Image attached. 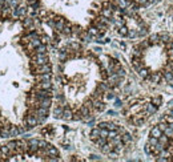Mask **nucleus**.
Masks as SVG:
<instances>
[{
  "label": "nucleus",
  "instance_id": "25",
  "mask_svg": "<svg viewBox=\"0 0 173 162\" xmlns=\"http://www.w3.org/2000/svg\"><path fill=\"white\" fill-rule=\"evenodd\" d=\"M35 52H36V53H47V45H45V44H40L39 47L35 49Z\"/></svg>",
  "mask_w": 173,
  "mask_h": 162
},
{
  "label": "nucleus",
  "instance_id": "14",
  "mask_svg": "<svg viewBox=\"0 0 173 162\" xmlns=\"http://www.w3.org/2000/svg\"><path fill=\"white\" fill-rule=\"evenodd\" d=\"M36 76V81L40 82V81H47V80H51V73H40V74H35Z\"/></svg>",
  "mask_w": 173,
  "mask_h": 162
},
{
  "label": "nucleus",
  "instance_id": "30",
  "mask_svg": "<svg viewBox=\"0 0 173 162\" xmlns=\"http://www.w3.org/2000/svg\"><path fill=\"white\" fill-rule=\"evenodd\" d=\"M164 134H165V135H168L169 138H173V129H172L170 126H168L166 129L164 130Z\"/></svg>",
  "mask_w": 173,
  "mask_h": 162
},
{
  "label": "nucleus",
  "instance_id": "34",
  "mask_svg": "<svg viewBox=\"0 0 173 162\" xmlns=\"http://www.w3.org/2000/svg\"><path fill=\"white\" fill-rule=\"evenodd\" d=\"M100 135H101V137H106V138H108L109 130L108 129H100Z\"/></svg>",
  "mask_w": 173,
  "mask_h": 162
},
{
  "label": "nucleus",
  "instance_id": "15",
  "mask_svg": "<svg viewBox=\"0 0 173 162\" xmlns=\"http://www.w3.org/2000/svg\"><path fill=\"white\" fill-rule=\"evenodd\" d=\"M159 142L161 143L162 146H165V148H166V146L169 145V142H170V138L162 133V135H160V137H159Z\"/></svg>",
  "mask_w": 173,
  "mask_h": 162
},
{
  "label": "nucleus",
  "instance_id": "27",
  "mask_svg": "<svg viewBox=\"0 0 173 162\" xmlns=\"http://www.w3.org/2000/svg\"><path fill=\"white\" fill-rule=\"evenodd\" d=\"M88 32H89V33L92 35L93 37H96V36H98V35H100V31H98L96 27H90V28L88 29Z\"/></svg>",
  "mask_w": 173,
  "mask_h": 162
},
{
  "label": "nucleus",
  "instance_id": "4",
  "mask_svg": "<svg viewBox=\"0 0 173 162\" xmlns=\"http://www.w3.org/2000/svg\"><path fill=\"white\" fill-rule=\"evenodd\" d=\"M56 20V25H55V31L56 32H61L64 29V27L67 25V20L64 17H55Z\"/></svg>",
  "mask_w": 173,
  "mask_h": 162
},
{
  "label": "nucleus",
  "instance_id": "32",
  "mask_svg": "<svg viewBox=\"0 0 173 162\" xmlns=\"http://www.w3.org/2000/svg\"><path fill=\"white\" fill-rule=\"evenodd\" d=\"M69 47H71L72 49L75 50V52H77V50H80V44H79V42H72V44L69 45Z\"/></svg>",
  "mask_w": 173,
  "mask_h": 162
},
{
  "label": "nucleus",
  "instance_id": "6",
  "mask_svg": "<svg viewBox=\"0 0 173 162\" xmlns=\"http://www.w3.org/2000/svg\"><path fill=\"white\" fill-rule=\"evenodd\" d=\"M35 88L36 89H52V82H51V80H47V81H40L37 82L36 85H35Z\"/></svg>",
  "mask_w": 173,
  "mask_h": 162
},
{
  "label": "nucleus",
  "instance_id": "41",
  "mask_svg": "<svg viewBox=\"0 0 173 162\" xmlns=\"http://www.w3.org/2000/svg\"><path fill=\"white\" fill-rule=\"evenodd\" d=\"M168 126H170L173 129V122H170V124H168Z\"/></svg>",
  "mask_w": 173,
  "mask_h": 162
},
{
  "label": "nucleus",
  "instance_id": "5",
  "mask_svg": "<svg viewBox=\"0 0 173 162\" xmlns=\"http://www.w3.org/2000/svg\"><path fill=\"white\" fill-rule=\"evenodd\" d=\"M47 154H48V159L49 158H55V157H59V150H57V148H55V146H52L49 143L48 145V148H47Z\"/></svg>",
  "mask_w": 173,
  "mask_h": 162
},
{
  "label": "nucleus",
  "instance_id": "33",
  "mask_svg": "<svg viewBox=\"0 0 173 162\" xmlns=\"http://www.w3.org/2000/svg\"><path fill=\"white\" fill-rule=\"evenodd\" d=\"M144 151H145L146 154H149V156H151V154H152V146L149 145V143H146V145L144 146Z\"/></svg>",
  "mask_w": 173,
  "mask_h": 162
},
{
  "label": "nucleus",
  "instance_id": "16",
  "mask_svg": "<svg viewBox=\"0 0 173 162\" xmlns=\"http://www.w3.org/2000/svg\"><path fill=\"white\" fill-rule=\"evenodd\" d=\"M149 41H151V44L152 45H156V44H161V41H160V35H156V33H153V35H151L149 36Z\"/></svg>",
  "mask_w": 173,
  "mask_h": 162
},
{
  "label": "nucleus",
  "instance_id": "36",
  "mask_svg": "<svg viewBox=\"0 0 173 162\" xmlns=\"http://www.w3.org/2000/svg\"><path fill=\"white\" fill-rule=\"evenodd\" d=\"M157 126H159L160 129H161L162 132H164V130H165V129H166V127H168V122H160V124L157 125Z\"/></svg>",
  "mask_w": 173,
  "mask_h": 162
},
{
  "label": "nucleus",
  "instance_id": "28",
  "mask_svg": "<svg viewBox=\"0 0 173 162\" xmlns=\"http://www.w3.org/2000/svg\"><path fill=\"white\" fill-rule=\"evenodd\" d=\"M152 102L154 104V105L159 108L160 105L162 104V98H161V96H156V97H153V100H152Z\"/></svg>",
  "mask_w": 173,
  "mask_h": 162
},
{
  "label": "nucleus",
  "instance_id": "18",
  "mask_svg": "<svg viewBox=\"0 0 173 162\" xmlns=\"http://www.w3.org/2000/svg\"><path fill=\"white\" fill-rule=\"evenodd\" d=\"M121 141H122V143H124V145H128V143H130V141H132V135H130L129 133L124 132L121 134Z\"/></svg>",
  "mask_w": 173,
  "mask_h": 162
},
{
  "label": "nucleus",
  "instance_id": "39",
  "mask_svg": "<svg viewBox=\"0 0 173 162\" xmlns=\"http://www.w3.org/2000/svg\"><path fill=\"white\" fill-rule=\"evenodd\" d=\"M27 3H28V5H35L37 4V0H27Z\"/></svg>",
  "mask_w": 173,
  "mask_h": 162
},
{
  "label": "nucleus",
  "instance_id": "26",
  "mask_svg": "<svg viewBox=\"0 0 173 162\" xmlns=\"http://www.w3.org/2000/svg\"><path fill=\"white\" fill-rule=\"evenodd\" d=\"M128 37H130V39L138 37V31L137 29H129V31H128Z\"/></svg>",
  "mask_w": 173,
  "mask_h": 162
},
{
  "label": "nucleus",
  "instance_id": "38",
  "mask_svg": "<svg viewBox=\"0 0 173 162\" xmlns=\"http://www.w3.org/2000/svg\"><path fill=\"white\" fill-rule=\"evenodd\" d=\"M40 39H41V42L43 44H45V42H49L51 41V39L48 36H43V37H40Z\"/></svg>",
  "mask_w": 173,
  "mask_h": 162
},
{
  "label": "nucleus",
  "instance_id": "7",
  "mask_svg": "<svg viewBox=\"0 0 173 162\" xmlns=\"http://www.w3.org/2000/svg\"><path fill=\"white\" fill-rule=\"evenodd\" d=\"M63 112H64V105L57 104L55 106V109H53V117L55 118H63Z\"/></svg>",
  "mask_w": 173,
  "mask_h": 162
},
{
  "label": "nucleus",
  "instance_id": "23",
  "mask_svg": "<svg viewBox=\"0 0 173 162\" xmlns=\"http://www.w3.org/2000/svg\"><path fill=\"white\" fill-rule=\"evenodd\" d=\"M151 41H149V40H144V41H141L140 42V44H138L137 45V47L138 48H140V49H143V50H145L146 49V48H149V47H151Z\"/></svg>",
  "mask_w": 173,
  "mask_h": 162
},
{
  "label": "nucleus",
  "instance_id": "37",
  "mask_svg": "<svg viewBox=\"0 0 173 162\" xmlns=\"http://www.w3.org/2000/svg\"><path fill=\"white\" fill-rule=\"evenodd\" d=\"M138 5H146L148 4V0H135Z\"/></svg>",
  "mask_w": 173,
  "mask_h": 162
},
{
  "label": "nucleus",
  "instance_id": "13",
  "mask_svg": "<svg viewBox=\"0 0 173 162\" xmlns=\"http://www.w3.org/2000/svg\"><path fill=\"white\" fill-rule=\"evenodd\" d=\"M98 137H101V135H100V127H98V126L97 127H93V129L90 130V140L95 142Z\"/></svg>",
  "mask_w": 173,
  "mask_h": 162
},
{
  "label": "nucleus",
  "instance_id": "22",
  "mask_svg": "<svg viewBox=\"0 0 173 162\" xmlns=\"http://www.w3.org/2000/svg\"><path fill=\"white\" fill-rule=\"evenodd\" d=\"M61 33L65 35V36H71V35H72V27H71V24L67 23V25L64 27V29L61 31Z\"/></svg>",
  "mask_w": 173,
  "mask_h": 162
},
{
  "label": "nucleus",
  "instance_id": "17",
  "mask_svg": "<svg viewBox=\"0 0 173 162\" xmlns=\"http://www.w3.org/2000/svg\"><path fill=\"white\" fill-rule=\"evenodd\" d=\"M161 73H157V72H152L151 74H149V80H151L152 82H159L160 80H161Z\"/></svg>",
  "mask_w": 173,
  "mask_h": 162
},
{
  "label": "nucleus",
  "instance_id": "40",
  "mask_svg": "<svg viewBox=\"0 0 173 162\" xmlns=\"http://www.w3.org/2000/svg\"><path fill=\"white\" fill-rule=\"evenodd\" d=\"M168 56L170 60H173V49H168Z\"/></svg>",
  "mask_w": 173,
  "mask_h": 162
},
{
  "label": "nucleus",
  "instance_id": "21",
  "mask_svg": "<svg viewBox=\"0 0 173 162\" xmlns=\"http://www.w3.org/2000/svg\"><path fill=\"white\" fill-rule=\"evenodd\" d=\"M32 24H33V20H32L31 17H23V25L25 27V28H32Z\"/></svg>",
  "mask_w": 173,
  "mask_h": 162
},
{
  "label": "nucleus",
  "instance_id": "29",
  "mask_svg": "<svg viewBox=\"0 0 173 162\" xmlns=\"http://www.w3.org/2000/svg\"><path fill=\"white\" fill-rule=\"evenodd\" d=\"M128 31H129V29H128L125 25H122V27L119 28V33L121 35V36H128Z\"/></svg>",
  "mask_w": 173,
  "mask_h": 162
},
{
  "label": "nucleus",
  "instance_id": "42",
  "mask_svg": "<svg viewBox=\"0 0 173 162\" xmlns=\"http://www.w3.org/2000/svg\"><path fill=\"white\" fill-rule=\"evenodd\" d=\"M125 1H127V3H130V1H132V0H125Z\"/></svg>",
  "mask_w": 173,
  "mask_h": 162
},
{
  "label": "nucleus",
  "instance_id": "19",
  "mask_svg": "<svg viewBox=\"0 0 173 162\" xmlns=\"http://www.w3.org/2000/svg\"><path fill=\"white\" fill-rule=\"evenodd\" d=\"M16 11H17L19 16H20L21 19H23V17H25V16H27V13H28V8H27V7H21V5H20V7H17V8H16Z\"/></svg>",
  "mask_w": 173,
  "mask_h": 162
},
{
  "label": "nucleus",
  "instance_id": "3",
  "mask_svg": "<svg viewBox=\"0 0 173 162\" xmlns=\"http://www.w3.org/2000/svg\"><path fill=\"white\" fill-rule=\"evenodd\" d=\"M144 112L146 113V116H152V114H156L157 112V106L153 102H148L144 104Z\"/></svg>",
  "mask_w": 173,
  "mask_h": 162
},
{
  "label": "nucleus",
  "instance_id": "10",
  "mask_svg": "<svg viewBox=\"0 0 173 162\" xmlns=\"http://www.w3.org/2000/svg\"><path fill=\"white\" fill-rule=\"evenodd\" d=\"M161 76H162V78H164L166 82H170L173 80V72L172 71H168V69H164V71L161 72Z\"/></svg>",
  "mask_w": 173,
  "mask_h": 162
},
{
  "label": "nucleus",
  "instance_id": "2",
  "mask_svg": "<svg viewBox=\"0 0 173 162\" xmlns=\"http://www.w3.org/2000/svg\"><path fill=\"white\" fill-rule=\"evenodd\" d=\"M24 122H25V125L27 126H29L32 129V127H35L36 126L39 122H37V117L35 116V114H27L25 117H24Z\"/></svg>",
  "mask_w": 173,
  "mask_h": 162
},
{
  "label": "nucleus",
  "instance_id": "35",
  "mask_svg": "<svg viewBox=\"0 0 173 162\" xmlns=\"http://www.w3.org/2000/svg\"><path fill=\"white\" fill-rule=\"evenodd\" d=\"M104 97H105L106 100H113L114 94H113V93H111V92H105V93H104Z\"/></svg>",
  "mask_w": 173,
  "mask_h": 162
},
{
  "label": "nucleus",
  "instance_id": "1",
  "mask_svg": "<svg viewBox=\"0 0 173 162\" xmlns=\"http://www.w3.org/2000/svg\"><path fill=\"white\" fill-rule=\"evenodd\" d=\"M52 72V66H51L49 63L43 64V65H37L36 68L32 71L33 74H40V73H51Z\"/></svg>",
  "mask_w": 173,
  "mask_h": 162
},
{
  "label": "nucleus",
  "instance_id": "24",
  "mask_svg": "<svg viewBox=\"0 0 173 162\" xmlns=\"http://www.w3.org/2000/svg\"><path fill=\"white\" fill-rule=\"evenodd\" d=\"M148 143L152 146V148H153V146H156V145H159V138L149 135V138H148Z\"/></svg>",
  "mask_w": 173,
  "mask_h": 162
},
{
  "label": "nucleus",
  "instance_id": "9",
  "mask_svg": "<svg viewBox=\"0 0 173 162\" xmlns=\"http://www.w3.org/2000/svg\"><path fill=\"white\" fill-rule=\"evenodd\" d=\"M63 120H65V121H71V120H73V112L71 110V108H64Z\"/></svg>",
  "mask_w": 173,
  "mask_h": 162
},
{
  "label": "nucleus",
  "instance_id": "31",
  "mask_svg": "<svg viewBox=\"0 0 173 162\" xmlns=\"http://www.w3.org/2000/svg\"><path fill=\"white\" fill-rule=\"evenodd\" d=\"M48 145H49V143H48L47 141H44V140H39V148H40V149H47V148H48Z\"/></svg>",
  "mask_w": 173,
  "mask_h": 162
},
{
  "label": "nucleus",
  "instance_id": "8",
  "mask_svg": "<svg viewBox=\"0 0 173 162\" xmlns=\"http://www.w3.org/2000/svg\"><path fill=\"white\" fill-rule=\"evenodd\" d=\"M51 105H52V97H45V98L39 100V106H41V108L49 109Z\"/></svg>",
  "mask_w": 173,
  "mask_h": 162
},
{
  "label": "nucleus",
  "instance_id": "12",
  "mask_svg": "<svg viewBox=\"0 0 173 162\" xmlns=\"http://www.w3.org/2000/svg\"><path fill=\"white\" fill-rule=\"evenodd\" d=\"M162 133H164V132H162V130L160 129L159 126H153V127H152V129H151V132H149V135H152V137L159 138L160 135H162Z\"/></svg>",
  "mask_w": 173,
  "mask_h": 162
},
{
  "label": "nucleus",
  "instance_id": "20",
  "mask_svg": "<svg viewBox=\"0 0 173 162\" xmlns=\"http://www.w3.org/2000/svg\"><path fill=\"white\" fill-rule=\"evenodd\" d=\"M137 73L140 74V77H143L144 80H149V74H151V73H149V72H148V69H145V68H144V66L140 69V71L137 72Z\"/></svg>",
  "mask_w": 173,
  "mask_h": 162
},
{
  "label": "nucleus",
  "instance_id": "11",
  "mask_svg": "<svg viewBox=\"0 0 173 162\" xmlns=\"http://www.w3.org/2000/svg\"><path fill=\"white\" fill-rule=\"evenodd\" d=\"M160 35V41H161V44H168V42L172 40V37H170V35L169 33H166V32H161V33H159Z\"/></svg>",
  "mask_w": 173,
  "mask_h": 162
}]
</instances>
